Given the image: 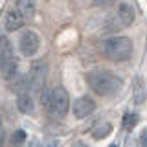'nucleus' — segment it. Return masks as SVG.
Wrapping results in <instances>:
<instances>
[{"instance_id": "1", "label": "nucleus", "mask_w": 147, "mask_h": 147, "mask_svg": "<svg viewBox=\"0 0 147 147\" xmlns=\"http://www.w3.org/2000/svg\"><path fill=\"white\" fill-rule=\"evenodd\" d=\"M86 85L92 92H96L98 96H116L123 86L121 77L109 70H101L96 68L86 74Z\"/></svg>"}, {"instance_id": "2", "label": "nucleus", "mask_w": 147, "mask_h": 147, "mask_svg": "<svg viewBox=\"0 0 147 147\" xmlns=\"http://www.w3.org/2000/svg\"><path fill=\"white\" fill-rule=\"evenodd\" d=\"M40 101H42V107L46 109V112L52 114L53 118H64L70 110V96H68V90L64 86L44 90Z\"/></svg>"}, {"instance_id": "3", "label": "nucleus", "mask_w": 147, "mask_h": 147, "mask_svg": "<svg viewBox=\"0 0 147 147\" xmlns=\"http://www.w3.org/2000/svg\"><path fill=\"white\" fill-rule=\"evenodd\" d=\"M134 46L132 40L125 35H118V37H110V39L103 40L101 44V53L114 63H125L132 57Z\"/></svg>"}, {"instance_id": "4", "label": "nucleus", "mask_w": 147, "mask_h": 147, "mask_svg": "<svg viewBox=\"0 0 147 147\" xmlns=\"http://www.w3.org/2000/svg\"><path fill=\"white\" fill-rule=\"evenodd\" d=\"M0 72L6 79H15L17 74H18V63L13 55V48L11 42L7 39L0 40Z\"/></svg>"}, {"instance_id": "5", "label": "nucleus", "mask_w": 147, "mask_h": 147, "mask_svg": "<svg viewBox=\"0 0 147 147\" xmlns=\"http://www.w3.org/2000/svg\"><path fill=\"white\" fill-rule=\"evenodd\" d=\"M46 77H48V64H46V61H42V59H40V61H35L30 66V72H28V76H26L30 90L40 92L46 85Z\"/></svg>"}, {"instance_id": "6", "label": "nucleus", "mask_w": 147, "mask_h": 147, "mask_svg": "<svg viewBox=\"0 0 147 147\" xmlns=\"http://www.w3.org/2000/svg\"><path fill=\"white\" fill-rule=\"evenodd\" d=\"M40 48V37L37 31L33 30H26L20 33V39H18V52H20L24 57H33V55L39 52Z\"/></svg>"}, {"instance_id": "7", "label": "nucleus", "mask_w": 147, "mask_h": 147, "mask_svg": "<svg viewBox=\"0 0 147 147\" xmlns=\"http://www.w3.org/2000/svg\"><path fill=\"white\" fill-rule=\"evenodd\" d=\"M94 110H96V101L92 99V98H88V96L77 98L76 103H74V107H72V112H74V116H76L77 119L88 118Z\"/></svg>"}, {"instance_id": "8", "label": "nucleus", "mask_w": 147, "mask_h": 147, "mask_svg": "<svg viewBox=\"0 0 147 147\" xmlns=\"http://www.w3.org/2000/svg\"><path fill=\"white\" fill-rule=\"evenodd\" d=\"M24 24H26V17L22 15L17 7L9 9L6 18H4V26H6L7 31H18V30L24 28Z\"/></svg>"}, {"instance_id": "9", "label": "nucleus", "mask_w": 147, "mask_h": 147, "mask_svg": "<svg viewBox=\"0 0 147 147\" xmlns=\"http://www.w3.org/2000/svg\"><path fill=\"white\" fill-rule=\"evenodd\" d=\"M132 99H134V105H144L147 99V86L145 81L142 76H136L134 81H132Z\"/></svg>"}, {"instance_id": "10", "label": "nucleus", "mask_w": 147, "mask_h": 147, "mask_svg": "<svg viewBox=\"0 0 147 147\" xmlns=\"http://www.w3.org/2000/svg\"><path fill=\"white\" fill-rule=\"evenodd\" d=\"M118 18H119V24L121 26H131L136 18V11L132 7V4L129 2H121L118 6Z\"/></svg>"}, {"instance_id": "11", "label": "nucleus", "mask_w": 147, "mask_h": 147, "mask_svg": "<svg viewBox=\"0 0 147 147\" xmlns=\"http://www.w3.org/2000/svg\"><path fill=\"white\" fill-rule=\"evenodd\" d=\"M17 109L18 112L26 114V116H30V114L35 112V101L31 98L28 92H22V94L17 96Z\"/></svg>"}, {"instance_id": "12", "label": "nucleus", "mask_w": 147, "mask_h": 147, "mask_svg": "<svg viewBox=\"0 0 147 147\" xmlns=\"http://www.w3.org/2000/svg\"><path fill=\"white\" fill-rule=\"evenodd\" d=\"M17 9L28 20V18H31L33 13H35V0H17Z\"/></svg>"}, {"instance_id": "13", "label": "nucleus", "mask_w": 147, "mask_h": 147, "mask_svg": "<svg viewBox=\"0 0 147 147\" xmlns=\"http://www.w3.org/2000/svg\"><path fill=\"white\" fill-rule=\"evenodd\" d=\"M110 132H112V125H110V123H101L99 127H96L94 131H92V136H94L96 140H103Z\"/></svg>"}, {"instance_id": "14", "label": "nucleus", "mask_w": 147, "mask_h": 147, "mask_svg": "<svg viewBox=\"0 0 147 147\" xmlns=\"http://www.w3.org/2000/svg\"><path fill=\"white\" fill-rule=\"evenodd\" d=\"M26 138H28L26 131H24V129H18V131H15V132L11 134V145H13V147H20V145L26 142Z\"/></svg>"}, {"instance_id": "15", "label": "nucleus", "mask_w": 147, "mask_h": 147, "mask_svg": "<svg viewBox=\"0 0 147 147\" xmlns=\"http://www.w3.org/2000/svg\"><path fill=\"white\" fill-rule=\"evenodd\" d=\"M136 121H138L136 114H125V118H123V127H125V129H132L136 125Z\"/></svg>"}, {"instance_id": "16", "label": "nucleus", "mask_w": 147, "mask_h": 147, "mask_svg": "<svg viewBox=\"0 0 147 147\" xmlns=\"http://www.w3.org/2000/svg\"><path fill=\"white\" fill-rule=\"evenodd\" d=\"M140 145L142 147H147V129L140 134Z\"/></svg>"}, {"instance_id": "17", "label": "nucleus", "mask_w": 147, "mask_h": 147, "mask_svg": "<svg viewBox=\"0 0 147 147\" xmlns=\"http://www.w3.org/2000/svg\"><path fill=\"white\" fill-rule=\"evenodd\" d=\"M28 147H42V144H40L39 138H31L30 144H28Z\"/></svg>"}, {"instance_id": "18", "label": "nucleus", "mask_w": 147, "mask_h": 147, "mask_svg": "<svg viewBox=\"0 0 147 147\" xmlns=\"http://www.w3.org/2000/svg\"><path fill=\"white\" fill-rule=\"evenodd\" d=\"M4 136H6V131H4V123H2V118H0V145L4 144Z\"/></svg>"}, {"instance_id": "19", "label": "nucleus", "mask_w": 147, "mask_h": 147, "mask_svg": "<svg viewBox=\"0 0 147 147\" xmlns=\"http://www.w3.org/2000/svg\"><path fill=\"white\" fill-rule=\"evenodd\" d=\"M94 2V6H109L112 0H92Z\"/></svg>"}, {"instance_id": "20", "label": "nucleus", "mask_w": 147, "mask_h": 147, "mask_svg": "<svg viewBox=\"0 0 147 147\" xmlns=\"http://www.w3.org/2000/svg\"><path fill=\"white\" fill-rule=\"evenodd\" d=\"M48 147H61V144H59L57 140H53V142H50V144H48Z\"/></svg>"}, {"instance_id": "21", "label": "nucleus", "mask_w": 147, "mask_h": 147, "mask_svg": "<svg viewBox=\"0 0 147 147\" xmlns=\"http://www.w3.org/2000/svg\"><path fill=\"white\" fill-rule=\"evenodd\" d=\"M72 147H88V145H86V144H83V142H79V144H74Z\"/></svg>"}]
</instances>
